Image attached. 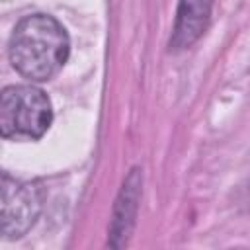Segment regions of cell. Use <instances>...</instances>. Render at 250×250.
<instances>
[{
	"mask_svg": "<svg viewBox=\"0 0 250 250\" xmlns=\"http://www.w3.org/2000/svg\"><path fill=\"white\" fill-rule=\"evenodd\" d=\"M211 10L213 0H180L170 37V51H184L201 37L209 25Z\"/></svg>",
	"mask_w": 250,
	"mask_h": 250,
	"instance_id": "5b68a950",
	"label": "cell"
},
{
	"mask_svg": "<svg viewBox=\"0 0 250 250\" xmlns=\"http://www.w3.org/2000/svg\"><path fill=\"white\" fill-rule=\"evenodd\" d=\"M66 29L47 14H31L18 21L8 43L12 66L27 80L53 78L68 59Z\"/></svg>",
	"mask_w": 250,
	"mask_h": 250,
	"instance_id": "6da1fadb",
	"label": "cell"
},
{
	"mask_svg": "<svg viewBox=\"0 0 250 250\" xmlns=\"http://www.w3.org/2000/svg\"><path fill=\"white\" fill-rule=\"evenodd\" d=\"M43 186L39 182H23L2 174L0 195V232L4 238L23 236L37 221L43 207Z\"/></svg>",
	"mask_w": 250,
	"mask_h": 250,
	"instance_id": "3957f363",
	"label": "cell"
},
{
	"mask_svg": "<svg viewBox=\"0 0 250 250\" xmlns=\"http://www.w3.org/2000/svg\"><path fill=\"white\" fill-rule=\"evenodd\" d=\"M53 121L51 102L31 84L8 86L0 96V133L6 139H41Z\"/></svg>",
	"mask_w": 250,
	"mask_h": 250,
	"instance_id": "7a4b0ae2",
	"label": "cell"
},
{
	"mask_svg": "<svg viewBox=\"0 0 250 250\" xmlns=\"http://www.w3.org/2000/svg\"><path fill=\"white\" fill-rule=\"evenodd\" d=\"M141 188H143V174L139 168H133L125 178L113 207V219L109 227V244L113 248L125 246L127 238L133 232L139 199H141Z\"/></svg>",
	"mask_w": 250,
	"mask_h": 250,
	"instance_id": "277c9868",
	"label": "cell"
}]
</instances>
